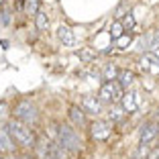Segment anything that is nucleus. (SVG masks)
<instances>
[{
	"instance_id": "nucleus-19",
	"label": "nucleus",
	"mask_w": 159,
	"mask_h": 159,
	"mask_svg": "<svg viewBox=\"0 0 159 159\" xmlns=\"http://www.w3.org/2000/svg\"><path fill=\"white\" fill-rule=\"evenodd\" d=\"M120 23H122V27H125V31H133V29L137 27L133 12H125V14H122V19H120Z\"/></svg>"
},
{
	"instance_id": "nucleus-3",
	"label": "nucleus",
	"mask_w": 159,
	"mask_h": 159,
	"mask_svg": "<svg viewBox=\"0 0 159 159\" xmlns=\"http://www.w3.org/2000/svg\"><path fill=\"white\" fill-rule=\"evenodd\" d=\"M10 116L20 120V122H25V125H29V126H37L39 125V108L29 98H23L12 106Z\"/></svg>"
},
{
	"instance_id": "nucleus-5",
	"label": "nucleus",
	"mask_w": 159,
	"mask_h": 159,
	"mask_svg": "<svg viewBox=\"0 0 159 159\" xmlns=\"http://www.w3.org/2000/svg\"><path fill=\"white\" fill-rule=\"evenodd\" d=\"M90 135H92L94 141H98V143H104V141L110 139V135H112V125L108 120H94L90 122Z\"/></svg>"
},
{
	"instance_id": "nucleus-11",
	"label": "nucleus",
	"mask_w": 159,
	"mask_h": 159,
	"mask_svg": "<svg viewBox=\"0 0 159 159\" xmlns=\"http://www.w3.org/2000/svg\"><path fill=\"white\" fill-rule=\"evenodd\" d=\"M57 39H59L61 43H63V45L66 47H71L75 43V37H74V31H71L70 27H66V25H59V27H57Z\"/></svg>"
},
{
	"instance_id": "nucleus-14",
	"label": "nucleus",
	"mask_w": 159,
	"mask_h": 159,
	"mask_svg": "<svg viewBox=\"0 0 159 159\" xmlns=\"http://www.w3.org/2000/svg\"><path fill=\"white\" fill-rule=\"evenodd\" d=\"M108 118L112 122H122L126 118V112L122 106H116V104H112V108H110V112H108Z\"/></svg>"
},
{
	"instance_id": "nucleus-25",
	"label": "nucleus",
	"mask_w": 159,
	"mask_h": 159,
	"mask_svg": "<svg viewBox=\"0 0 159 159\" xmlns=\"http://www.w3.org/2000/svg\"><path fill=\"white\" fill-rule=\"evenodd\" d=\"M147 159H159V147L151 149V151H149V155H147Z\"/></svg>"
},
{
	"instance_id": "nucleus-24",
	"label": "nucleus",
	"mask_w": 159,
	"mask_h": 159,
	"mask_svg": "<svg viewBox=\"0 0 159 159\" xmlns=\"http://www.w3.org/2000/svg\"><path fill=\"white\" fill-rule=\"evenodd\" d=\"M6 110H8V104L2 100V102H0V118H4V116H6Z\"/></svg>"
},
{
	"instance_id": "nucleus-13",
	"label": "nucleus",
	"mask_w": 159,
	"mask_h": 159,
	"mask_svg": "<svg viewBox=\"0 0 159 159\" xmlns=\"http://www.w3.org/2000/svg\"><path fill=\"white\" fill-rule=\"evenodd\" d=\"M35 27H37L39 33H45L47 29H49V16H47L43 10H39V12L35 14Z\"/></svg>"
},
{
	"instance_id": "nucleus-2",
	"label": "nucleus",
	"mask_w": 159,
	"mask_h": 159,
	"mask_svg": "<svg viewBox=\"0 0 159 159\" xmlns=\"http://www.w3.org/2000/svg\"><path fill=\"white\" fill-rule=\"evenodd\" d=\"M53 139H55L63 149L70 151V153H80V151H82V139H80V133L75 131L71 125H66V122H55Z\"/></svg>"
},
{
	"instance_id": "nucleus-16",
	"label": "nucleus",
	"mask_w": 159,
	"mask_h": 159,
	"mask_svg": "<svg viewBox=\"0 0 159 159\" xmlns=\"http://www.w3.org/2000/svg\"><path fill=\"white\" fill-rule=\"evenodd\" d=\"M78 57L84 61V63H92V61L96 59V51L90 49V47H82V49L78 51Z\"/></svg>"
},
{
	"instance_id": "nucleus-7",
	"label": "nucleus",
	"mask_w": 159,
	"mask_h": 159,
	"mask_svg": "<svg viewBox=\"0 0 159 159\" xmlns=\"http://www.w3.org/2000/svg\"><path fill=\"white\" fill-rule=\"evenodd\" d=\"M67 118H70L71 126H74V129H80V131L90 126L88 116H86V112H84V108H82V106H75V104H71V106L67 108Z\"/></svg>"
},
{
	"instance_id": "nucleus-26",
	"label": "nucleus",
	"mask_w": 159,
	"mask_h": 159,
	"mask_svg": "<svg viewBox=\"0 0 159 159\" xmlns=\"http://www.w3.org/2000/svg\"><path fill=\"white\" fill-rule=\"evenodd\" d=\"M2 4H4V0H0V6H2Z\"/></svg>"
},
{
	"instance_id": "nucleus-22",
	"label": "nucleus",
	"mask_w": 159,
	"mask_h": 159,
	"mask_svg": "<svg viewBox=\"0 0 159 159\" xmlns=\"http://www.w3.org/2000/svg\"><path fill=\"white\" fill-rule=\"evenodd\" d=\"M131 43V37L129 35H122L120 39H116V45H118V49H126V45Z\"/></svg>"
},
{
	"instance_id": "nucleus-1",
	"label": "nucleus",
	"mask_w": 159,
	"mask_h": 159,
	"mask_svg": "<svg viewBox=\"0 0 159 159\" xmlns=\"http://www.w3.org/2000/svg\"><path fill=\"white\" fill-rule=\"evenodd\" d=\"M4 126H6V131H8V135L12 137V141L16 143V147L27 149V151H33L35 149L39 137H37V133H35L33 126L25 125V122L16 120V118H12V116L4 122Z\"/></svg>"
},
{
	"instance_id": "nucleus-10",
	"label": "nucleus",
	"mask_w": 159,
	"mask_h": 159,
	"mask_svg": "<svg viewBox=\"0 0 159 159\" xmlns=\"http://www.w3.org/2000/svg\"><path fill=\"white\" fill-rule=\"evenodd\" d=\"M47 151H49V159H67V153H70V151L63 149L55 139L47 141Z\"/></svg>"
},
{
	"instance_id": "nucleus-17",
	"label": "nucleus",
	"mask_w": 159,
	"mask_h": 159,
	"mask_svg": "<svg viewBox=\"0 0 159 159\" xmlns=\"http://www.w3.org/2000/svg\"><path fill=\"white\" fill-rule=\"evenodd\" d=\"M118 71H120V70H118L114 63H108V66L102 70V75H104V80H106V82H112V80L118 78Z\"/></svg>"
},
{
	"instance_id": "nucleus-15",
	"label": "nucleus",
	"mask_w": 159,
	"mask_h": 159,
	"mask_svg": "<svg viewBox=\"0 0 159 159\" xmlns=\"http://www.w3.org/2000/svg\"><path fill=\"white\" fill-rule=\"evenodd\" d=\"M25 14H29V16H35V14L41 10V0H25Z\"/></svg>"
},
{
	"instance_id": "nucleus-12",
	"label": "nucleus",
	"mask_w": 159,
	"mask_h": 159,
	"mask_svg": "<svg viewBox=\"0 0 159 159\" xmlns=\"http://www.w3.org/2000/svg\"><path fill=\"white\" fill-rule=\"evenodd\" d=\"M116 82L120 84L122 90H129L133 86V82H135V74H133V71H129V70H120V71H118Z\"/></svg>"
},
{
	"instance_id": "nucleus-9",
	"label": "nucleus",
	"mask_w": 159,
	"mask_h": 159,
	"mask_svg": "<svg viewBox=\"0 0 159 159\" xmlns=\"http://www.w3.org/2000/svg\"><path fill=\"white\" fill-rule=\"evenodd\" d=\"M120 106L125 108V112H126V114L137 112V108H139V96H137L133 90L125 92V94H122V98H120Z\"/></svg>"
},
{
	"instance_id": "nucleus-18",
	"label": "nucleus",
	"mask_w": 159,
	"mask_h": 159,
	"mask_svg": "<svg viewBox=\"0 0 159 159\" xmlns=\"http://www.w3.org/2000/svg\"><path fill=\"white\" fill-rule=\"evenodd\" d=\"M110 37H112V41H116V39H120L122 35H125V27H122V23L120 20H114L112 25H110Z\"/></svg>"
},
{
	"instance_id": "nucleus-6",
	"label": "nucleus",
	"mask_w": 159,
	"mask_h": 159,
	"mask_svg": "<svg viewBox=\"0 0 159 159\" xmlns=\"http://www.w3.org/2000/svg\"><path fill=\"white\" fill-rule=\"evenodd\" d=\"M157 139H159V122L157 120H149L141 126V131H139L141 145H153Z\"/></svg>"
},
{
	"instance_id": "nucleus-4",
	"label": "nucleus",
	"mask_w": 159,
	"mask_h": 159,
	"mask_svg": "<svg viewBox=\"0 0 159 159\" xmlns=\"http://www.w3.org/2000/svg\"><path fill=\"white\" fill-rule=\"evenodd\" d=\"M122 88H120V84H118L116 80H112V82H104L102 86H100V90H98V100L102 104H116V102H120V98H122Z\"/></svg>"
},
{
	"instance_id": "nucleus-8",
	"label": "nucleus",
	"mask_w": 159,
	"mask_h": 159,
	"mask_svg": "<svg viewBox=\"0 0 159 159\" xmlns=\"http://www.w3.org/2000/svg\"><path fill=\"white\" fill-rule=\"evenodd\" d=\"M82 108H84L86 114H94V116H98L102 112V102L98 100V96H84L82 98Z\"/></svg>"
},
{
	"instance_id": "nucleus-20",
	"label": "nucleus",
	"mask_w": 159,
	"mask_h": 159,
	"mask_svg": "<svg viewBox=\"0 0 159 159\" xmlns=\"http://www.w3.org/2000/svg\"><path fill=\"white\" fill-rule=\"evenodd\" d=\"M151 149H153L151 145H141V143H139V147H137V153H135V159H147V155H149Z\"/></svg>"
},
{
	"instance_id": "nucleus-21",
	"label": "nucleus",
	"mask_w": 159,
	"mask_h": 159,
	"mask_svg": "<svg viewBox=\"0 0 159 159\" xmlns=\"http://www.w3.org/2000/svg\"><path fill=\"white\" fill-rule=\"evenodd\" d=\"M159 49V29L151 33V49L149 51H157Z\"/></svg>"
},
{
	"instance_id": "nucleus-23",
	"label": "nucleus",
	"mask_w": 159,
	"mask_h": 159,
	"mask_svg": "<svg viewBox=\"0 0 159 159\" xmlns=\"http://www.w3.org/2000/svg\"><path fill=\"white\" fill-rule=\"evenodd\" d=\"M8 23H10V12H8V10H2V12H0V25H4V27H6Z\"/></svg>"
}]
</instances>
